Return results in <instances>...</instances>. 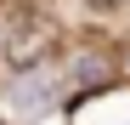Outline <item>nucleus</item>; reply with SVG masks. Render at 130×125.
<instances>
[{"instance_id": "nucleus-1", "label": "nucleus", "mask_w": 130, "mask_h": 125, "mask_svg": "<svg viewBox=\"0 0 130 125\" xmlns=\"http://www.w3.org/2000/svg\"><path fill=\"white\" fill-rule=\"evenodd\" d=\"M0 57H6V68L17 74H28L40 57H45V23H34V17H17L11 34H6V46H0Z\"/></svg>"}, {"instance_id": "nucleus-2", "label": "nucleus", "mask_w": 130, "mask_h": 125, "mask_svg": "<svg viewBox=\"0 0 130 125\" xmlns=\"http://www.w3.org/2000/svg\"><path fill=\"white\" fill-rule=\"evenodd\" d=\"M85 6L102 11V17H113V11H124V6H130V0H85Z\"/></svg>"}]
</instances>
